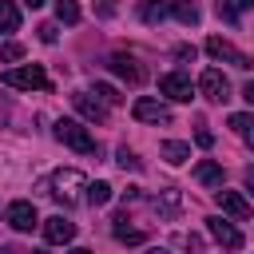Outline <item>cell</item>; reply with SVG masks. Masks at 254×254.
Instances as JSON below:
<instances>
[{
  "mask_svg": "<svg viewBox=\"0 0 254 254\" xmlns=\"http://www.w3.org/2000/svg\"><path fill=\"white\" fill-rule=\"evenodd\" d=\"M171 16H175L179 24H190V28L202 20V12H198V4H194V0H171Z\"/></svg>",
  "mask_w": 254,
  "mask_h": 254,
  "instance_id": "16",
  "label": "cell"
},
{
  "mask_svg": "<svg viewBox=\"0 0 254 254\" xmlns=\"http://www.w3.org/2000/svg\"><path fill=\"white\" fill-rule=\"evenodd\" d=\"M194 183H202V187H222V167L218 163H198L194 167Z\"/></svg>",
  "mask_w": 254,
  "mask_h": 254,
  "instance_id": "17",
  "label": "cell"
},
{
  "mask_svg": "<svg viewBox=\"0 0 254 254\" xmlns=\"http://www.w3.org/2000/svg\"><path fill=\"white\" fill-rule=\"evenodd\" d=\"M246 179H250V187H254V171H250V175H246Z\"/></svg>",
  "mask_w": 254,
  "mask_h": 254,
  "instance_id": "37",
  "label": "cell"
},
{
  "mask_svg": "<svg viewBox=\"0 0 254 254\" xmlns=\"http://www.w3.org/2000/svg\"><path fill=\"white\" fill-rule=\"evenodd\" d=\"M242 95H246V99H250V103H254V79H250V83H246V87H242Z\"/></svg>",
  "mask_w": 254,
  "mask_h": 254,
  "instance_id": "33",
  "label": "cell"
},
{
  "mask_svg": "<svg viewBox=\"0 0 254 254\" xmlns=\"http://www.w3.org/2000/svg\"><path fill=\"white\" fill-rule=\"evenodd\" d=\"M147 254H171V250H159V246H151V250H147Z\"/></svg>",
  "mask_w": 254,
  "mask_h": 254,
  "instance_id": "36",
  "label": "cell"
},
{
  "mask_svg": "<svg viewBox=\"0 0 254 254\" xmlns=\"http://www.w3.org/2000/svg\"><path fill=\"white\" fill-rule=\"evenodd\" d=\"M206 56H210V60H222V64H230V67H242V71L254 67V60H250L246 52H238L230 40H222V36H210V40H206Z\"/></svg>",
  "mask_w": 254,
  "mask_h": 254,
  "instance_id": "4",
  "label": "cell"
},
{
  "mask_svg": "<svg viewBox=\"0 0 254 254\" xmlns=\"http://www.w3.org/2000/svg\"><path fill=\"white\" fill-rule=\"evenodd\" d=\"M4 83L8 87H20V91H44L48 87V71L40 64H20V67H8L4 71Z\"/></svg>",
  "mask_w": 254,
  "mask_h": 254,
  "instance_id": "3",
  "label": "cell"
},
{
  "mask_svg": "<svg viewBox=\"0 0 254 254\" xmlns=\"http://www.w3.org/2000/svg\"><path fill=\"white\" fill-rule=\"evenodd\" d=\"M198 91H202V99H210V103H226V99H230V79H226L218 67H206V71L198 75Z\"/></svg>",
  "mask_w": 254,
  "mask_h": 254,
  "instance_id": "5",
  "label": "cell"
},
{
  "mask_svg": "<svg viewBox=\"0 0 254 254\" xmlns=\"http://www.w3.org/2000/svg\"><path fill=\"white\" fill-rule=\"evenodd\" d=\"M40 40L44 44H56V24H40Z\"/></svg>",
  "mask_w": 254,
  "mask_h": 254,
  "instance_id": "29",
  "label": "cell"
},
{
  "mask_svg": "<svg viewBox=\"0 0 254 254\" xmlns=\"http://www.w3.org/2000/svg\"><path fill=\"white\" fill-rule=\"evenodd\" d=\"M24 60V44H0V64H16Z\"/></svg>",
  "mask_w": 254,
  "mask_h": 254,
  "instance_id": "25",
  "label": "cell"
},
{
  "mask_svg": "<svg viewBox=\"0 0 254 254\" xmlns=\"http://www.w3.org/2000/svg\"><path fill=\"white\" fill-rule=\"evenodd\" d=\"M254 0H214V8H218V16L226 20V24H238V16L250 8Z\"/></svg>",
  "mask_w": 254,
  "mask_h": 254,
  "instance_id": "20",
  "label": "cell"
},
{
  "mask_svg": "<svg viewBox=\"0 0 254 254\" xmlns=\"http://www.w3.org/2000/svg\"><path fill=\"white\" fill-rule=\"evenodd\" d=\"M79 190H87V179H83V171L67 167V171H56V175H52V198H56V202L71 206V202L79 198Z\"/></svg>",
  "mask_w": 254,
  "mask_h": 254,
  "instance_id": "1",
  "label": "cell"
},
{
  "mask_svg": "<svg viewBox=\"0 0 254 254\" xmlns=\"http://www.w3.org/2000/svg\"><path fill=\"white\" fill-rule=\"evenodd\" d=\"M111 202V183H87V206H107Z\"/></svg>",
  "mask_w": 254,
  "mask_h": 254,
  "instance_id": "23",
  "label": "cell"
},
{
  "mask_svg": "<svg viewBox=\"0 0 254 254\" xmlns=\"http://www.w3.org/2000/svg\"><path fill=\"white\" fill-rule=\"evenodd\" d=\"M179 202H183V198H179V190H163L159 198H151V210H155V214L175 218V214H179Z\"/></svg>",
  "mask_w": 254,
  "mask_h": 254,
  "instance_id": "18",
  "label": "cell"
},
{
  "mask_svg": "<svg viewBox=\"0 0 254 254\" xmlns=\"http://www.w3.org/2000/svg\"><path fill=\"white\" fill-rule=\"evenodd\" d=\"M206 230H210V238H214L218 246H226V250H238V246H242V234H238L226 218H218V214L206 218Z\"/></svg>",
  "mask_w": 254,
  "mask_h": 254,
  "instance_id": "11",
  "label": "cell"
},
{
  "mask_svg": "<svg viewBox=\"0 0 254 254\" xmlns=\"http://www.w3.org/2000/svg\"><path fill=\"white\" fill-rule=\"evenodd\" d=\"M115 163H119L123 171H139V167H143V163H139V159H135L127 147H119V151H115Z\"/></svg>",
  "mask_w": 254,
  "mask_h": 254,
  "instance_id": "26",
  "label": "cell"
},
{
  "mask_svg": "<svg viewBox=\"0 0 254 254\" xmlns=\"http://www.w3.org/2000/svg\"><path fill=\"white\" fill-rule=\"evenodd\" d=\"M16 28H20V8L12 0H0V36H8Z\"/></svg>",
  "mask_w": 254,
  "mask_h": 254,
  "instance_id": "22",
  "label": "cell"
},
{
  "mask_svg": "<svg viewBox=\"0 0 254 254\" xmlns=\"http://www.w3.org/2000/svg\"><path fill=\"white\" fill-rule=\"evenodd\" d=\"M24 4H28V8H40V4H44V0H24Z\"/></svg>",
  "mask_w": 254,
  "mask_h": 254,
  "instance_id": "35",
  "label": "cell"
},
{
  "mask_svg": "<svg viewBox=\"0 0 254 254\" xmlns=\"http://www.w3.org/2000/svg\"><path fill=\"white\" fill-rule=\"evenodd\" d=\"M56 139H60L64 147L79 151V155H95V151H99V147H95V139L87 135V127H83V123H75V119H60V123H56Z\"/></svg>",
  "mask_w": 254,
  "mask_h": 254,
  "instance_id": "2",
  "label": "cell"
},
{
  "mask_svg": "<svg viewBox=\"0 0 254 254\" xmlns=\"http://www.w3.org/2000/svg\"><path fill=\"white\" fill-rule=\"evenodd\" d=\"M171 12V0H139V20L143 24H163Z\"/></svg>",
  "mask_w": 254,
  "mask_h": 254,
  "instance_id": "14",
  "label": "cell"
},
{
  "mask_svg": "<svg viewBox=\"0 0 254 254\" xmlns=\"http://www.w3.org/2000/svg\"><path fill=\"white\" fill-rule=\"evenodd\" d=\"M107 67H111L115 75H123L127 83H143V79H147V71L139 67V60H135V56H127V52H115V56H107Z\"/></svg>",
  "mask_w": 254,
  "mask_h": 254,
  "instance_id": "7",
  "label": "cell"
},
{
  "mask_svg": "<svg viewBox=\"0 0 254 254\" xmlns=\"http://www.w3.org/2000/svg\"><path fill=\"white\" fill-rule=\"evenodd\" d=\"M4 222H8L12 230H32V226L40 222V214H36V206H32L28 198H16V202H8V210H4Z\"/></svg>",
  "mask_w": 254,
  "mask_h": 254,
  "instance_id": "6",
  "label": "cell"
},
{
  "mask_svg": "<svg viewBox=\"0 0 254 254\" xmlns=\"http://www.w3.org/2000/svg\"><path fill=\"white\" fill-rule=\"evenodd\" d=\"M159 91L171 95V99H179V103H187V99L194 95V83H190V75H183V71H167V75L159 79Z\"/></svg>",
  "mask_w": 254,
  "mask_h": 254,
  "instance_id": "8",
  "label": "cell"
},
{
  "mask_svg": "<svg viewBox=\"0 0 254 254\" xmlns=\"http://www.w3.org/2000/svg\"><path fill=\"white\" fill-rule=\"evenodd\" d=\"M214 202H218L230 218H250V214H254V210H250V202H246L238 190H222V187H218V190H214Z\"/></svg>",
  "mask_w": 254,
  "mask_h": 254,
  "instance_id": "13",
  "label": "cell"
},
{
  "mask_svg": "<svg viewBox=\"0 0 254 254\" xmlns=\"http://www.w3.org/2000/svg\"><path fill=\"white\" fill-rule=\"evenodd\" d=\"M226 123H230V131H238V135L246 139V147H254V115H246V111H234Z\"/></svg>",
  "mask_w": 254,
  "mask_h": 254,
  "instance_id": "19",
  "label": "cell"
},
{
  "mask_svg": "<svg viewBox=\"0 0 254 254\" xmlns=\"http://www.w3.org/2000/svg\"><path fill=\"white\" fill-rule=\"evenodd\" d=\"M44 238L52 246H67L75 238V222H67L64 214H52V218H44Z\"/></svg>",
  "mask_w": 254,
  "mask_h": 254,
  "instance_id": "10",
  "label": "cell"
},
{
  "mask_svg": "<svg viewBox=\"0 0 254 254\" xmlns=\"http://www.w3.org/2000/svg\"><path fill=\"white\" fill-rule=\"evenodd\" d=\"M71 103H75V111H79L83 119H91V123H107V103H103V99H91L87 91H75Z\"/></svg>",
  "mask_w": 254,
  "mask_h": 254,
  "instance_id": "12",
  "label": "cell"
},
{
  "mask_svg": "<svg viewBox=\"0 0 254 254\" xmlns=\"http://www.w3.org/2000/svg\"><path fill=\"white\" fill-rule=\"evenodd\" d=\"M194 143H198V147H214V135H210V131H198Z\"/></svg>",
  "mask_w": 254,
  "mask_h": 254,
  "instance_id": "30",
  "label": "cell"
},
{
  "mask_svg": "<svg viewBox=\"0 0 254 254\" xmlns=\"http://www.w3.org/2000/svg\"><path fill=\"white\" fill-rule=\"evenodd\" d=\"M56 20L60 24H79V4L75 0H56Z\"/></svg>",
  "mask_w": 254,
  "mask_h": 254,
  "instance_id": "24",
  "label": "cell"
},
{
  "mask_svg": "<svg viewBox=\"0 0 254 254\" xmlns=\"http://www.w3.org/2000/svg\"><path fill=\"white\" fill-rule=\"evenodd\" d=\"M99 16H115V4L111 0H99Z\"/></svg>",
  "mask_w": 254,
  "mask_h": 254,
  "instance_id": "32",
  "label": "cell"
},
{
  "mask_svg": "<svg viewBox=\"0 0 254 254\" xmlns=\"http://www.w3.org/2000/svg\"><path fill=\"white\" fill-rule=\"evenodd\" d=\"M111 234H115L119 242H127V246H139V242H143V230L127 226V214H115V218H111Z\"/></svg>",
  "mask_w": 254,
  "mask_h": 254,
  "instance_id": "15",
  "label": "cell"
},
{
  "mask_svg": "<svg viewBox=\"0 0 254 254\" xmlns=\"http://www.w3.org/2000/svg\"><path fill=\"white\" fill-rule=\"evenodd\" d=\"M67 254H91V250H87V246H71Z\"/></svg>",
  "mask_w": 254,
  "mask_h": 254,
  "instance_id": "34",
  "label": "cell"
},
{
  "mask_svg": "<svg viewBox=\"0 0 254 254\" xmlns=\"http://www.w3.org/2000/svg\"><path fill=\"white\" fill-rule=\"evenodd\" d=\"M175 56H179V60H194V48H187V44H179V48H175Z\"/></svg>",
  "mask_w": 254,
  "mask_h": 254,
  "instance_id": "31",
  "label": "cell"
},
{
  "mask_svg": "<svg viewBox=\"0 0 254 254\" xmlns=\"http://www.w3.org/2000/svg\"><path fill=\"white\" fill-rule=\"evenodd\" d=\"M36 254H44V250H36Z\"/></svg>",
  "mask_w": 254,
  "mask_h": 254,
  "instance_id": "38",
  "label": "cell"
},
{
  "mask_svg": "<svg viewBox=\"0 0 254 254\" xmlns=\"http://www.w3.org/2000/svg\"><path fill=\"white\" fill-rule=\"evenodd\" d=\"M183 246H187L190 254H202V238H198V234H183Z\"/></svg>",
  "mask_w": 254,
  "mask_h": 254,
  "instance_id": "28",
  "label": "cell"
},
{
  "mask_svg": "<svg viewBox=\"0 0 254 254\" xmlns=\"http://www.w3.org/2000/svg\"><path fill=\"white\" fill-rule=\"evenodd\" d=\"M95 95H99L103 103H119V99H123V95H119V91H115L111 83H95Z\"/></svg>",
  "mask_w": 254,
  "mask_h": 254,
  "instance_id": "27",
  "label": "cell"
},
{
  "mask_svg": "<svg viewBox=\"0 0 254 254\" xmlns=\"http://www.w3.org/2000/svg\"><path fill=\"white\" fill-rule=\"evenodd\" d=\"M159 151H163V159H167L171 167H179V163H187V159H190V147H187V143H179V139H167Z\"/></svg>",
  "mask_w": 254,
  "mask_h": 254,
  "instance_id": "21",
  "label": "cell"
},
{
  "mask_svg": "<svg viewBox=\"0 0 254 254\" xmlns=\"http://www.w3.org/2000/svg\"><path fill=\"white\" fill-rule=\"evenodd\" d=\"M131 115L139 119V123H171V107L167 103H159V99H135V107H131Z\"/></svg>",
  "mask_w": 254,
  "mask_h": 254,
  "instance_id": "9",
  "label": "cell"
}]
</instances>
